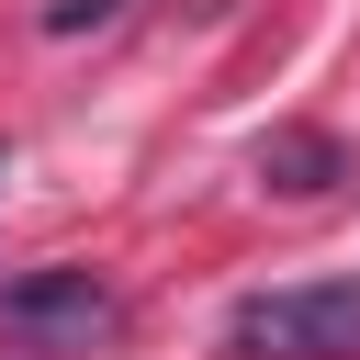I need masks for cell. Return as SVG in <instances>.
<instances>
[{"mask_svg":"<svg viewBox=\"0 0 360 360\" xmlns=\"http://www.w3.org/2000/svg\"><path fill=\"white\" fill-rule=\"evenodd\" d=\"M124 0H45V34H79V22H112Z\"/></svg>","mask_w":360,"mask_h":360,"instance_id":"4","label":"cell"},{"mask_svg":"<svg viewBox=\"0 0 360 360\" xmlns=\"http://www.w3.org/2000/svg\"><path fill=\"white\" fill-rule=\"evenodd\" d=\"M259 180H270V191H292V202H315V191H338V180H349V146H338L326 124H281V135L259 146Z\"/></svg>","mask_w":360,"mask_h":360,"instance_id":"3","label":"cell"},{"mask_svg":"<svg viewBox=\"0 0 360 360\" xmlns=\"http://www.w3.org/2000/svg\"><path fill=\"white\" fill-rule=\"evenodd\" d=\"M0 338L34 349V360H90L124 338V292L90 270V259H45L22 281H0Z\"/></svg>","mask_w":360,"mask_h":360,"instance_id":"2","label":"cell"},{"mask_svg":"<svg viewBox=\"0 0 360 360\" xmlns=\"http://www.w3.org/2000/svg\"><path fill=\"white\" fill-rule=\"evenodd\" d=\"M225 349L236 360H360V270L236 292L225 304Z\"/></svg>","mask_w":360,"mask_h":360,"instance_id":"1","label":"cell"}]
</instances>
